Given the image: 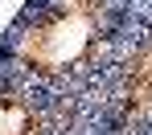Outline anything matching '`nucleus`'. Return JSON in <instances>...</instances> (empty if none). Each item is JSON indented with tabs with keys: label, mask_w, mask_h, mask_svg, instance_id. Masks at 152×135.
I'll list each match as a JSON object with an SVG mask.
<instances>
[{
	"label": "nucleus",
	"mask_w": 152,
	"mask_h": 135,
	"mask_svg": "<svg viewBox=\"0 0 152 135\" xmlns=\"http://www.w3.org/2000/svg\"><path fill=\"white\" fill-rule=\"evenodd\" d=\"M21 37H25V25L12 21V25L0 33V53H17V49H21Z\"/></svg>",
	"instance_id": "1"
},
{
	"label": "nucleus",
	"mask_w": 152,
	"mask_h": 135,
	"mask_svg": "<svg viewBox=\"0 0 152 135\" xmlns=\"http://www.w3.org/2000/svg\"><path fill=\"white\" fill-rule=\"evenodd\" d=\"M127 12H132V17H140V21H148V25H152V0H132V4H127Z\"/></svg>",
	"instance_id": "2"
},
{
	"label": "nucleus",
	"mask_w": 152,
	"mask_h": 135,
	"mask_svg": "<svg viewBox=\"0 0 152 135\" xmlns=\"http://www.w3.org/2000/svg\"><path fill=\"white\" fill-rule=\"evenodd\" d=\"M132 135H152V119H148V123H140V127H132Z\"/></svg>",
	"instance_id": "3"
}]
</instances>
